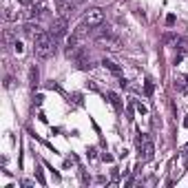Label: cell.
<instances>
[{
    "instance_id": "6da1fadb",
    "label": "cell",
    "mask_w": 188,
    "mask_h": 188,
    "mask_svg": "<svg viewBox=\"0 0 188 188\" xmlns=\"http://www.w3.org/2000/svg\"><path fill=\"white\" fill-rule=\"evenodd\" d=\"M55 40H58V38H53L51 31L38 29L36 36H33V51H36V55H38L40 60H49V58L55 53Z\"/></svg>"
},
{
    "instance_id": "7a4b0ae2",
    "label": "cell",
    "mask_w": 188,
    "mask_h": 188,
    "mask_svg": "<svg viewBox=\"0 0 188 188\" xmlns=\"http://www.w3.org/2000/svg\"><path fill=\"white\" fill-rule=\"evenodd\" d=\"M135 146H137V153H139V159H142V161H151V159L155 157V146H153L151 137H148L146 133H142V131L137 133Z\"/></svg>"
},
{
    "instance_id": "3957f363",
    "label": "cell",
    "mask_w": 188,
    "mask_h": 188,
    "mask_svg": "<svg viewBox=\"0 0 188 188\" xmlns=\"http://www.w3.org/2000/svg\"><path fill=\"white\" fill-rule=\"evenodd\" d=\"M104 22V11L102 9H89L86 13H84V25L89 27V29H93V27H100Z\"/></svg>"
},
{
    "instance_id": "277c9868",
    "label": "cell",
    "mask_w": 188,
    "mask_h": 188,
    "mask_svg": "<svg viewBox=\"0 0 188 188\" xmlns=\"http://www.w3.org/2000/svg\"><path fill=\"white\" fill-rule=\"evenodd\" d=\"M66 29H69V18L60 16V18L53 20V25H51V33H53V38H64V36H66Z\"/></svg>"
},
{
    "instance_id": "5b68a950",
    "label": "cell",
    "mask_w": 188,
    "mask_h": 188,
    "mask_svg": "<svg viewBox=\"0 0 188 188\" xmlns=\"http://www.w3.org/2000/svg\"><path fill=\"white\" fill-rule=\"evenodd\" d=\"M106 98H108V102L113 104V108H115V111H122V100H120V95H117V93L108 91V93H106Z\"/></svg>"
},
{
    "instance_id": "8992f818",
    "label": "cell",
    "mask_w": 188,
    "mask_h": 188,
    "mask_svg": "<svg viewBox=\"0 0 188 188\" xmlns=\"http://www.w3.org/2000/svg\"><path fill=\"white\" fill-rule=\"evenodd\" d=\"M102 64H104V66H106V69H108V71H111V73H113V75H120V73H122V69H120V66H117V64H115V62H113V60H104V62H102Z\"/></svg>"
},
{
    "instance_id": "52a82bcc",
    "label": "cell",
    "mask_w": 188,
    "mask_h": 188,
    "mask_svg": "<svg viewBox=\"0 0 188 188\" xmlns=\"http://www.w3.org/2000/svg\"><path fill=\"white\" fill-rule=\"evenodd\" d=\"M164 42H166V44H173V46H177V44L181 42V38H179L177 33H166V36H164Z\"/></svg>"
},
{
    "instance_id": "ba28073f",
    "label": "cell",
    "mask_w": 188,
    "mask_h": 188,
    "mask_svg": "<svg viewBox=\"0 0 188 188\" xmlns=\"http://www.w3.org/2000/svg\"><path fill=\"white\" fill-rule=\"evenodd\" d=\"M29 84H31V86H36V84H38V69H36V66H31V69H29Z\"/></svg>"
},
{
    "instance_id": "9c48e42d",
    "label": "cell",
    "mask_w": 188,
    "mask_h": 188,
    "mask_svg": "<svg viewBox=\"0 0 188 188\" xmlns=\"http://www.w3.org/2000/svg\"><path fill=\"white\" fill-rule=\"evenodd\" d=\"M153 91H155V86H153V82H148V80H146V82H144V93H146V95L151 98V95H153Z\"/></svg>"
},
{
    "instance_id": "30bf717a",
    "label": "cell",
    "mask_w": 188,
    "mask_h": 188,
    "mask_svg": "<svg viewBox=\"0 0 188 188\" xmlns=\"http://www.w3.org/2000/svg\"><path fill=\"white\" fill-rule=\"evenodd\" d=\"M13 51H16L18 55H20L22 51H25V46H22V42H20V40H16V42H13Z\"/></svg>"
},
{
    "instance_id": "8fae6325",
    "label": "cell",
    "mask_w": 188,
    "mask_h": 188,
    "mask_svg": "<svg viewBox=\"0 0 188 188\" xmlns=\"http://www.w3.org/2000/svg\"><path fill=\"white\" fill-rule=\"evenodd\" d=\"M175 22H177V18H175L173 13H168V16H166V25H168V27H173Z\"/></svg>"
},
{
    "instance_id": "7c38bea8",
    "label": "cell",
    "mask_w": 188,
    "mask_h": 188,
    "mask_svg": "<svg viewBox=\"0 0 188 188\" xmlns=\"http://www.w3.org/2000/svg\"><path fill=\"white\" fill-rule=\"evenodd\" d=\"M36 177H38V181H40L42 186L46 184V181H44V175H42V171H40V168H36Z\"/></svg>"
},
{
    "instance_id": "4fadbf2b",
    "label": "cell",
    "mask_w": 188,
    "mask_h": 188,
    "mask_svg": "<svg viewBox=\"0 0 188 188\" xmlns=\"http://www.w3.org/2000/svg\"><path fill=\"white\" fill-rule=\"evenodd\" d=\"M135 108H137L139 113H142V115H146V106H144V104H139V102H135Z\"/></svg>"
},
{
    "instance_id": "5bb4252c",
    "label": "cell",
    "mask_w": 188,
    "mask_h": 188,
    "mask_svg": "<svg viewBox=\"0 0 188 188\" xmlns=\"http://www.w3.org/2000/svg\"><path fill=\"white\" fill-rule=\"evenodd\" d=\"M102 159H104V161H113V155H108V153H104V155H102Z\"/></svg>"
},
{
    "instance_id": "9a60e30c",
    "label": "cell",
    "mask_w": 188,
    "mask_h": 188,
    "mask_svg": "<svg viewBox=\"0 0 188 188\" xmlns=\"http://www.w3.org/2000/svg\"><path fill=\"white\" fill-rule=\"evenodd\" d=\"M62 2H71V5H78V2H84V0H62Z\"/></svg>"
},
{
    "instance_id": "2e32d148",
    "label": "cell",
    "mask_w": 188,
    "mask_h": 188,
    "mask_svg": "<svg viewBox=\"0 0 188 188\" xmlns=\"http://www.w3.org/2000/svg\"><path fill=\"white\" fill-rule=\"evenodd\" d=\"M184 128H188V115L184 117Z\"/></svg>"
},
{
    "instance_id": "e0dca14e",
    "label": "cell",
    "mask_w": 188,
    "mask_h": 188,
    "mask_svg": "<svg viewBox=\"0 0 188 188\" xmlns=\"http://www.w3.org/2000/svg\"><path fill=\"white\" fill-rule=\"evenodd\" d=\"M20 2H22V5H29V2H31V0H20Z\"/></svg>"
},
{
    "instance_id": "ac0fdd59",
    "label": "cell",
    "mask_w": 188,
    "mask_h": 188,
    "mask_svg": "<svg viewBox=\"0 0 188 188\" xmlns=\"http://www.w3.org/2000/svg\"><path fill=\"white\" fill-rule=\"evenodd\" d=\"M186 80H188V75H186Z\"/></svg>"
}]
</instances>
